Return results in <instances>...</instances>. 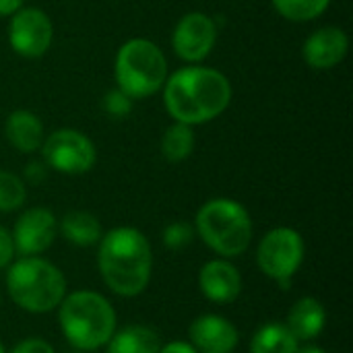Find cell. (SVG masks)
I'll list each match as a JSON object with an SVG mask.
<instances>
[{
  "instance_id": "obj_1",
  "label": "cell",
  "mask_w": 353,
  "mask_h": 353,
  "mask_svg": "<svg viewBox=\"0 0 353 353\" xmlns=\"http://www.w3.org/2000/svg\"><path fill=\"white\" fill-rule=\"evenodd\" d=\"M163 105L182 124H205L221 116L232 101L228 77L207 66H186L163 83Z\"/></svg>"
},
{
  "instance_id": "obj_2",
  "label": "cell",
  "mask_w": 353,
  "mask_h": 353,
  "mask_svg": "<svg viewBox=\"0 0 353 353\" xmlns=\"http://www.w3.org/2000/svg\"><path fill=\"white\" fill-rule=\"evenodd\" d=\"M97 269L110 292L122 298L141 296L153 273V252L137 228H114L99 240Z\"/></svg>"
},
{
  "instance_id": "obj_3",
  "label": "cell",
  "mask_w": 353,
  "mask_h": 353,
  "mask_svg": "<svg viewBox=\"0 0 353 353\" xmlns=\"http://www.w3.org/2000/svg\"><path fill=\"white\" fill-rule=\"evenodd\" d=\"M64 339L79 352H97L116 331V310L110 300L91 290L66 294L58 306Z\"/></svg>"
},
{
  "instance_id": "obj_4",
  "label": "cell",
  "mask_w": 353,
  "mask_h": 353,
  "mask_svg": "<svg viewBox=\"0 0 353 353\" xmlns=\"http://www.w3.org/2000/svg\"><path fill=\"white\" fill-rule=\"evenodd\" d=\"M6 292L21 310L48 314L64 300L66 279L50 261L41 256H21L8 265Z\"/></svg>"
},
{
  "instance_id": "obj_5",
  "label": "cell",
  "mask_w": 353,
  "mask_h": 353,
  "mask_svg": "<svg viewBox=\"0 0 353 353\" xmlns=\"http://www.w3.org/2000/svg\"><path fill=\"white\" fill-rule=\"evenodd\" d=\"M196 236L221 259H234L252 242V219L244 205L232 199L207 201L194 219Z\"/></svg>"
},
{
  "instance_id": "obj_6",
  "label": "cell",
  "mask_w": 353,
  "mask_h": 353,
  "mask_svg": "<svg viewBox=\"0 0 353 353\" xmlns=\"http://www.w3.org/2000/svg\"><path fill=\"white\" fill-rule=\"evenodd\" d=\"M114 74L118 89L132 99L155 95L168 79V60L149 39H128L116 54Z\"/></svg>"
},
{
  "instance_id": "obj_7",
  "label": "cell",
  "mask_w": 353,
  "mask_h": 353,
  "mask_svg": "<svg viewBox=\"0 0 353 353\" xmlns=\"http://www.w3.org/2000/svg\"><path fill=\"white\" fill-rule=\"evenodd\" d=\"M304 240L292 228H275L263 236L256 248V263L265 277L277 281L294 277L304 263Z\"/></svg>"
},
{
  "instance_id": "obj_8",
  "label": "cell",
  "mask_w": 353,
  "mask_h": 353,
  "mask_svg": "<svg viewBox=\"0 0 353 353\" xmlns=\"http://www.w3.org/2000/svg\"><path fill=\"white\" fill-rule=\"evenodd\" d=\"M41 155L48 168L68 176L89 172L97 159L95 145L89 141V137L72 128H60L43 139Z\"/></svg>"
},
{
  "instance_id": "obj_9",
  "label": "cell",
  "mask_w": 353,
  "mask_h": 353,
  "mask_svg": "<svg viewBox=\"0 0 353 353\" xmlns=\"http://www.w3.org/2000/svg\"><path fill=\"white\" fill-rule=\"evenodd\" d=\"M54 39V27L50 17L33 6H23L10 17L8 41L10 48L23 58L43 56Z\"/></svg>"
},
{
  "instance_id": "obj_10",
  "label": "cell",
  "mask_w": 353,
  "mask_h": 353,
  "mask_svg": "<svg viewBox=\"0 0 353 353\" xmlns=\"http://www.w3.org/2000/svg\"><path fill=\"white\" fill-rule=\"evenodd\" d=\"M217 41V25L205 12H186L174 27L172 48L184 62L205 60Z\"/></svg>"
},
{
  "instance_id": "obj_11",
  "label": "cell",
  "mask_w": 353,
  "mask_h": 353,
  "mask_svg": "<svg viewBox=\"0 0 353 353\" xmlns=\"http://www.w3.org/2000/svg\"><path fill=\"white\" fill-rule=\"evenodd\" d=\"M58 232V221L54 213L46 207H33L19 215L12 234L14 250L21 256H37L46 252Z\"/></svg>"
},
{
  "instance_id": "obj_12",
  "label": "cell",
  "mask_w": 353,
  "mask_h": 353,
  "mask_svg": "<svg viewBox=\"0 0 353 353\" xmlns=\"http://www.w3.org/2000/svg\"><path fill=\"white\" fill-rule=\"evenodd\" d=\"M188 343L199 353H234L240 333L228 319L219 314H201L190 323Z\"/></svg>"
},
{
  "instance_id": "obj_13",
  "label": "cell",
  "mask_w": 353,
  "mask_h": 353,
  "mask_svg": "<svg viewBox=\"0 0 353 353\" xmlns=\"http://www.w3.org/2000/svg\"><path fill=\"white\" fill-rule=\"evenodd\" d=\"M350 50V37L339 27H321L308 35L302 54L310 68L331 70L335 68Z\"/></svg>"
},
{
  "instance_id": "obj_14",
  "label": "cell",
  "mask_w": 353,
  "mask_h": 353,
  "mask_svg": "<svg viewBox=\"0 0 353 353\" xmlns=\"http://www.w3.org/2000/svg\"><path fill=\"white\" fill-rule=\"evenodd\" d=\"M201 294L215 304H232L242 294V275L225 259H213L199 271Z\"/></svg>"
},
{
  "instance_id": "obj_15",
  "label": "cell",
  "mask_w": 353,
  "mask_h": 353,
  "mask_svg": "<svg viewBox=\"0 0 353 353\" xmlns=\"http://www.w3.org/2000/svg\"><path fill=\"white\" fill-rule=\"evenodd\" d=\"M327 325V310L316 298H300L292 310L288 312L285 327L298 341H312L316 339Z\"/></svg>"
},
{
  "instance_id": "obj_16",
  "label": "cell",
  "mask_w": 353,
  "mask_h": 353,
  "mask_svg": "<svg viewBox=\"0 0 353 353\" xmlns=\"http://www.w3.org/2000/svg\"><path fill=\"white\" fill-rule=\"evenodd\" d=\"M4 137L21 153H35L43 143V124L29 110H14L4 124Z\"/></svg>"
},
{
  "instance_id": "obj_17",
  "label": "cell",
  "mask_w": 353,
  "mask_h": 353,
  "mask_svg": "<svg viewBox=\"0 0 353 353\" xmlns=\"http://www.w3.org/2000/svg\"><path fill=\"white\" fill-rule=\"evenodd\" d=\"M105 347L108 353H157L161 347V339L153 327L126 325L114 331Z\"/></svg>"
},
{
  "instance_id": "obj_18",
  "label": "cell",
  "mask_w": 353,
  "mask_h": 353,
  "mask_svg": "<svg viewBox=\"0 0 353 353\" xmlns=\"http://www.w3.org/2000/svg\"><path fill=\"white\" fill-rule=\"evenodd\" d=\"M60 234L64 236L66 242L81 246V248H89L99 244L103 230L101 223L95 215L87 213V211H70L62 217L60 221Z\"/></svg>"
},
{
  "instance_id": "obj_19",
  "label": "cell",
  "mask_w": 353,
  "mask_h": 353,
  "mask_svg": "<svg viewBox=\"0 0 353 353\" xmlns=\"http://www.w3.org/2000/svg\"><path fill=\"white\" fill-rule=\"evenodd\" d=\"M300 341L281 323L263 325L250 339V353H296Z\"/></svg>"
},
{
  "instance_id": "obj_20",
  "label": "cell",
  "mask_w": 353,
  "mask_h": 353,
  "mask_svg": "<svg viewBox=\"0 0 353 353\" xmlns=\"http://www.w3.org/2000/svg\"><path fill=\"white\" fill-rule=\"evenodd\" d=\"M194 149V132L192 126L174 122L172 126L165 128L161 137V153L170 163H180L190 157Z\"/></svg>"
},
{
  "instance_id": "obj_21",
  "label": "cell",
  "mask_w": 353,
  "mask_h": 353,
  "mask_svg": "<svg viewBox=\"0 0 353 353\" xmlns=\"http://www.w3.org/2000/svg\"><path fill=\"white\" fill-rule=\"evenodd\" d=\"M271 2L277 8V12L288 21L304 23L321 17L329 8L331 0H271Z\"/></svg>"
},
{
  "instance_id": "obj_22",
  "label": "cell",
  "mask_w": 353,
  "mask_h": 353,
  "mask_svg": "<svg viewBox=\"0 0 353 353\" xmlns=\"http://www.w3.org/2000/svg\"><path fill=\"white\" fill-rule=\"evenodd\" d=\"M27 201V190L23 180L12 174L0 170V213H10L23 207Z\"/></svg>"
},
{
  "instance_id": "obj_23",
  "label": "cell",
  "mask_w": 353,
  "mask_h": 353,
  "mask_svg": "<svg viewBox=\"0 0 353 353\" xmlns=\"http://www.w3.org/2000/svg\"><path fill=\"white\" fill-rule=\"evenodd\" d=\"M196 232H194V225L188 223V221H174V223H168L165 230H163V246L168 250H182L186 246L192 244Z\"/></svg>"
},
{
  "instance_id": "obj_24",
  "label": "cell",
  "mask_w": 353,
  "mask_h": 353,
  "mask_svg": "<svg viewBox=\"0 0 353 353\" xmlns=\"http://www.w3.org/2000/svg\"><path fill=\"white\" fill-rule=\"evenodd\" d=\"M103 110L112 118H126L132 112V97H128L120 89H112L103 97Z\"/></svg>"
},
{
  "instance_id": "obj_25",
  "label": "cell",
  "mask_w": 353,
  "mask_h": 353,
  "mask_svg": "<svg viewBox=\"0 0 353 353\" xmlns=\"http://www.w3.org/2000/svg\"><path fill=\"white\" fill-rule=\"evenodd\" d=\"M17 250H14V242H12V234L0 225V269H6L12 259H14Z\"/></svg>"
},
{
  "instance_id": "obj_26",
  "label": "cell",
  "mask_w": 353,
  "mask_h": 353,
  "mask_svg": "<svg viewBox=\"0 0 353 353\" xmlns=\"http://www.w3.org/2000/svg\"><path fill=\"white\" fill-rule=\"evenodd\" d=\"M10 353H56V352H54V347H52L46 339L29 337V339H23L21 343H17Z\"/></svg>"
},
{
  "instance_id": "obj_27",
  "label": "cell",
  "mask_w": 353,
  "mask_h": 353,
  "mask_svg": "<svg viewBox=\"0 0 353 353\" xmlns=\"http://www.w3.org/2000/svg\"><path fill=\"white\" fill-rule=\"evenodd\" d=\"M23 176H25V180L31 182V184H41V182H46V178H48V165H46V161H29Z\"/></svg>"
},
{
  "instance_id": "obj_28",
  "label": "cell",
  "mask_w": 353,
  "mask_h": 353,
  "mask_svg": "<svg viewBox=\"0 0 353 353\" xmlns=\"http://www.w3.org/2000/svg\"><path fill=\"white\" fill-rule=\"evenodd\" d=\"M157 353H199L188 341H172L159 347Z\"/></svg>"
},
{
  "instance_id": "obj_29",
  "label": "cell",
  "mask_w": 353,
  "mask_h": 353,
  "mask_svg": "<svg viewBox=\"0 0 353 353\" xmlns=\"http://www.w3.org/2000/svg\"><path fill=\"white\" fill-rule=\"evenodd\" d=\"M23 8V0H0V17H12Z\"/></svg>"
},
{
  "instance_id": "obj_30",
  "label": "cell",
  "mask_w": 353,
  "mask_h": 353,
  "mask_svg": "<svg viewBox=\"0 0 353 353\" xmlns=\"http://www.w3.org/2000/svg\"><path fill=\"white\" fill-rule=\"evenodd\" d=\"M296 353H327L323 347H319V345H304V347H298V352Z\"/></svg>"
},
{
  "instance_id": "obj_31",
  "label": "cell",
  "mask_w": 353,
  "mask_h": 353,
  "mask_svg": "<svg viewBox=\"0 0 353 353\" xmlns=\"http://www.w3.org/2000/svg\"><path fill=\"white\" fill-rule=\"evenodd\" d=\"M0 353H6L4 352V345H2V343H0Z\"/></svg>"
},
{
  "instance_id": "obj_32",
  "label": "cell",
  "mask_w": 353,
  "mask_h": 353,
  "mask_svg": "<svg viewBox=\"0 0 353 353\" xmlns=\"http://www.w3.org/2000/svg\"><path fill=\"white\" fill-rule=\"evenodd\" d=\"M0 302H2V296H0Z\"/></svg>"
}]
</instances>
